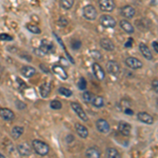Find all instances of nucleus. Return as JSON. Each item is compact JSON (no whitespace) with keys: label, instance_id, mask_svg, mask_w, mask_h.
Returning a JSON list of instances; mask_svg holds the SVG:
<instances>
[{"label":"nucleus","instance_id":"1","mask_svg":"<svg viewBox=\"0 0 158 158\" xmlns=\"http://www.w3.org/2000/svg\"><path fill=\"white\" fill-rule=\"evenodd\" d=\"M32 148L34 149L35 153H37L40 156H45V155H48L50 152V147L48 146L45 142H43L42 140H39V139L33 140Z\"/></svg>","mask_w":158,"mask_h":158},{"label":"nucleus","instance_id":"2","mask_svg":"<svg viewBox=\"0 0 158 158\" xmlns=\"http://www.w3.org/2000/svg\"><path fill=\"white\" fill-rule=\"evenodd\" d=\"M39 50L41 51V53L43 55H50L55 53V45L53 44V42L49 41V40L43 39L40 42L39 45Z\"/></svg>","mask_w":158,"mask_h":158},{"label":"nucleus","instance_id":"3","mask_svg":"<svg viewBox=\"0 0 158 158\" xmlns=\"http://www.w3.org/2000/svg\"><path fill=\"white\" fill-rule=\"evenodd\" d=\"M83 17L88 20H95L97 17V10L95 9V6H92V4H88L83 7L82 10Z\"/></svg>","mask_w":158,"mask_h":158},{"label":"nucleus","instance_id":"4","mask_svg":"<svg viewBox=\"0 0 158 158\" xmlns=\"http://www.w3.org/2000/svg\"><path fill=\"white\" fill-rule=\"evenodd\" d=\"M98 1V6L99 9L102 12H112L114 11L116 4L114 0H97Z\"/></svg>","mask_w":158,"mask_h":158},{"label":"nucleus","instance_id":"5","mask_svg":"<svg viewBox=\"0 0 158 158\" xmlns=\"http://www.w3.org/2000/svg\"><path fill=\"white\" fill-rule=\"evenodd\" d=\"M106 71L110 75L112 76H118L120 73V65L115 60H110L106 63Z\"/></svg>","mask_w":158,"mask_h":158},{"label":"nucleus","instance_id":"6","mask_svg":"<svg viewBox=\"0 0 158 158\" xmlns=\"http://www.w3.org/2000/svg\"><path fill=\"white\" fill-rule=\"evenodd\" d=\"M71 106H72L73 111L77 114V116L81 119V120H83V121H88L89 120L88 115H86L85 110L82 109V106H81L78 102H71Z\"/></svg>","mask_w":158,"mask_h":158},{"label":"nucleus","instance_id":"7","mask_svg":"<svg viewBox=\"0 0 158 158\" xmlns=\"http://www.w3.org/2000/svg\"><path fill=\"white\" fill-rule=\"evenodd\" d=\"M99 21H100V24L103 27H106V29H111V27H114L116 25V20L110 15H102Z\"/></svg>","mask_w":158,"mask_h":158},{"label":"nucleus","instance_id":"8","mask_svg":"<svg viewBox=\"0 0 158 158\" xmlns=\"http://www.w3.org/2000/svg\"><path fill=\"white\" fill-rule=\"evenodd\" d=\"M126 65L130 69H133V70H138V69L142 68L143 63H142V61L139 60L138 58L129 57L126 59Z\"/></svg>","mask_w":158,"mask_h":158},{"label":"nucleus","instance_id":"9","mask_svg":"<svg viewBox=\"0 0 158 158\" xmlns=\"http://www.w3.org/2000/svg\"><path fill=\"white\" fill-rule=\"evenodd\" d=\"M17 151H18L20 156L27 157L32 154V148H31L30 144L27 143V142H22V143H19L18 146H17Z\"/></svg>","mask_w":158,"mask_h":158},{"label":"nucleus","instance_id":"10","mask_svg":"<svg viewBox=\"0 0 158 158\" xmlns=\"http://www.w3.org/2000/svg\"><path fill=\"white\" fill-rule=\"evenodd\" d=\"M120 14L124 17V18L132 19V18H134L135 15H136V10L131 6H126L121 7Z\"/></svg>","mask_w":158,"mask_h":158},{"label":"nucleus","instance_id":"11","mask_svg":"<svg viewBox=\"0 0 158 158\" xmlns=\"http://www.w3.org/2000/svg\"><path fill=\"white\" fill-rule=\"evenodd\" d=\"M93 72L95 77L98 79L99 81H103L106 79V73H104L103 69L100 67V64H98L97 62H94L93 63Z\"/></svg>","mask_w":158,"mask_h":158},{"label":"nucleus","instance_id":"12","mask_svg":"<svg viewBox=\"0 0 158 158\" xmlns=\"http://www.w3.org/2000/svg\"><path fill=\"white\" fill-rule=\"evenodd\" d=\"M96 129L100 133L108 134L110 132V123L106 120H104V119H98L96 121Z\"/></svg>","mask_w":158,"mask_h":158},{"label":"nucleus","instance_id":"13","mask_svg":"<svg viewBox=\"0 0 158 158\" xmlns=\"http://www.w3.org/2000/svg\"><path fill=\"white\" fill-rule=\"evenodd\" d=\"M137 119H138L140 122H142V123L149 124V126L154 123V118H153L149 113H146V112H139V113L137 114Z\"/></svg>","mask_w":158,"mask_h":158},{"label":"nucleus","instance_id":"14","mask_svg":"<svg viewBox=\"0 0 158 158\" xmlns=\"http://www.w3.org/2000/svg\"><path fill=\"white\" fill-rule=\"evenodd\" d=\"M0 117L6 121H12L15 118V113L10 109L1 108L0 109Z\"/></svg>","mask_w":158,"mask_h":158},{"label":"nucleus","instance_id":"15","mask_svg":"<svg viewBox=\"0 0 158 158\" xmlns=\"http://www.w3.org/2000/svg\"><path fill=\"white\" fill-rule=\"evenodd\" d=\"M131 130H132V127L128 122L120 121L118 123V131H119V133L122 134L123 136H129V135L131 134Z\"/></svg>","mask_w":158,"mask_h":158},{"label":"nucleus","instance_id":"16","mask_svg":"<svg viewBox=\"0 0 158 158\" xmlns=\"http://www.w3.org/2000/svg\"><path fill=\"white\" fill-rule=\"evenodd\" d=\"M51 90H52V85H51V82H44L43 85H40L39 92H40L41 97L43 98L49 97V95L51 94Z\"/></svg>","mask_w":158,"mask_h":158},{"label":"nucleus","instance_id":"17","mask_svg":"<svg viewBox=\"0 0 158 158\" xmlns=\"http://www.w3.org/2000/svg\"><path fill=\"white\" fill-rule=\"evenodd\" d=\"M119 24H120L121 29L123 30L126 33H128V34H133V33L135 32L134 27L132 25L131 22H129V20L122 19V20H120V21H119Z\"/></svg>","mask_w":158,"mask_h":158},{"label":"nucleus","instance_id":"18","mask_svg":"<svg viewBox=\"0 0 158 158\" xmlns=\"http://www.w3.org/2000/svg\"><path fill=\"white\" fill-rule=\"evenodd\" d=\"M53 72H54L59 78L63 79V80L68 79V73H67V71H65L64 69L61 67V65H58V64L53 65Z\"/></svg>","mask_w":158,"mask_h":158},{"label":"nucleus","instance_id":"19","mask_svg":"<svg viewBox=\"0 0 158 158\" xmlns=\"http://www.w3.org/2000/svg\"><path fill=\"white\" fill-rule=\"evenodd\" d=\"M20 73H21L22 75L24 76V77L31 78V77H33L35 74H36V69L31 67V65H24V67L21 68V70H20Z\"/></svg>","mask_w":158,"mask_h":158},{"label":"nucleus","instance_id":"20","mask_svg":"<svg viewBox=\"0 0 158 158\" xmlns=\"http://www.w3.org/2000/svg\"><path fill=\"white\" fill-rule=\"evenodd\" d=\"M139 50H140V52H141L142 56H143L147 60H152L153 59V55H152L151 51H150L149 48L147 47L146 43H142V42L139 43Z\"/></svg>","mask_w":158,"mask_h":158},{"label":"nucleus","instance_id":"21","mask_svg":"<svg viewBox=\"0 0 158 158\" xmlns=\"http://www.w3.org/2000/svg\"><path fill=\"white\" fill-rule=\"evenodd\" d=\"M100 47L103 50L108 51V52H112V51H114V49H115L114 43L110 39H108V38H103V39L100 40Z\"/></svg>","mask_w":158,"mask_h":158},{"label":"nucleus","instance_id":"22","mask_svg":"<svg viewBox=\"0 0 158 158\" xmlns=\"http://www.w3.org/2000/svg\"><path fill=\"white\" fill-rule=\"evenodd\" d=\"M75 129H76V132H77L78 135L81 137V138H86V137L89 136L88 129H86L85 126H82L81 123H76Z\"/></svg>","mask_w":158,"mask_h":158},{"label":"nucleus","instance_id":"23","mask_svg":"<svg viewBox=\"0 0 158 158\" xmlns=\"http://www.w3.org/2000/svg\"><path fill=\"white\" fill-rule=\"evenodd\" d=\"M92 104H93L95 108L100 109L104 106V98L102 96H94L93 100H92Z\"/></svg>","mask_w":158,"mask_h":158},{"label":"nucleus","instance_id":"24","mask_svg":"<svg viewBox=\"0 0 158 158\" xmlns=\"http://www.w3.org/2000/svg\"><path fill=\"white\" fill-rule=\"evenodd\" d=\"M100 152H99L98 149L96 148H90V149L86 150L85 152V156L89 158H99L100 157Z\"/></svg>","mask_w":158,"mask_h":158},{"label":"nucleus","instance_id":"25","mask_svg":"<svg viewBox=\"0 0 158 158\" xmlns=\"http://www.w3.org/2000/svg\"><path fill=\"white\" fill-rule=\"evenodd\" d=\"M23 132H24V129L22 128V127L17 126V127H14V128L12 129L11 135H12V137L14 139H18L19 137L21 136L22 134H23Z\"/></svg>","mask_w":158,"mask_h":158},{"label":"nucleus","instance_id":"26","mask_svg":"<svg viewBox=\"0 0 158 158\" xmlns=\"http://www.w3.org/2000/svg\"><path fill=\"white\" fill-rule=\"evenodd\" d=\"M106 157L109 158H120V153L114 148H109L106 149Z\"/></svg>","mask_w":158,"mask_h":158},{"label":"nucleus","instance_id":"27","mask_svg":"<svg viewBox=\"0 0 158 158\" xmlns=\"http://www.w3.org/2000/svg\"><path fill=\"white\" fill-rule=\"evenodd\" d=\"M74 2L75 0H60V6L62 7L63 10H71L74 6Z\"/></svg>","mask_w":158,"mask_h":158},{"label":"nucleus","instance_id":"28","mask_svg":"<svg viewBox=\"0 0 158 158\" xmlns=\"http://www.w3.org/2000/svg\"><path fill=\"white\" fill-rule=\"evenodd\" d=\"M93 98H94V95L91 93V92L85 91L82 93V99H83V101H85V103H91L92 100H93Z\"/></svg>","mask_w":158,"mask_h":158},{"label":"nucleus","instance_id":"29","mask_svg":"<svg viewBox=\"0 0 158 158\" xmlns=\"http://www.w3.org/2000/svg\"><path fill=\"white\" fill-rule=\"evenodd\" d=\"M58 93L62 96H65V97H71L73 94V92L68 88H64V86H61V88L58 89Z\"/></svg>","mask_w":158,"mask_h":158},{"label":"nucleus","instance_id":"30","mask_svg":"<svg viewBox=\"0 0 158 158\" xmlns=\"http://www.w3.org/2000/svg\"><path fill=\"white\" fill-rule=\"evenodd\" d=\"M27 29L29 30L31 33H33V34H37V35H39L40 33H41V30H40L39 27H37V25L32 24V23L27 24Z\"/></svg>","mask_w":158,"mask_h":158},{"label":"nucleus","instance_id":"31","mask_svg":"<svg viewBox=\"0 0 158 158\" xmlns=\"http://www.w3.org/2000/svg\"><path fill=\"white\" fill-rule=\"evenodd\" d=\"M50 106L53 110H60L62 108V103H61V101L59 100H53V101H51Z\"/></svg>","mask_w":158,"mask_h":158},{"label":"nucleus","instance_id":"32","mask_svg":"<svg viewBox=\"0 0 158 158\" xmlns=\"http://www.w3.org/2000/svg\"><path fill=\"white\" fill-rule=\"evenodd\" d=\"M91 56L95 60H101V59H102V55H101V53L99 52V51H97V50L91 51Z\"/></svg>","mask_w":158,"mask_h":158},{"label":"nucleus","instance_id":"33","mask_svg":"<svg viewBox=\"0 0 158 158\" xmlns=\"http://www.w3.org/2000/svg\"><path fill=\"white\" fill-rule=\"evenodd\" d=\"M81 47V41L78 39H73L72 41H71V48H72L73 50H79Z\"/></svg>","mask_w":158,"mask_h":158},{"label":"nucleus","instance_id":"34","mask_svg":"<svg viewBox=\"0 0 158 158\" xmlns=\"http://www.w3.org/2000/svg\"><path fill=\"white\" fill-rule=\"evenodd\" d=\"M78 89L81 91H85L86 89V80L83 77H81L78 81Z\"/></svg>","mask_w":158,"mask_h":158},{"label":"nucleus","instance_id":"35","mask_svg":"<svg viewBox=\"0 0 158 158\" xmlns=\"http://www.w3.org/2000/svg\"><path fill=\"white\" fill-rule=\"evenodd\" d=\"M68 24H69V20L67 18H64V17H61V18L58 20V25H60L61 27H67Z\"/></svg>","mask_w":158,"mask_h":158},{"label":"nucleus","instance_id":"36","mask_svg":"<svg viewBox=\"0 0 158 158\" xmlns=\"http://www.w3.org/2000/svg\"><path fill=\"white\" fill-rule=\"evenodd\" d=\"M0 40H3V41H11L13 40L12 36H10V35L7 34H1L0 35Z\"/></svg>","mask_w":158,"mask_h":158},{"label":"nucleus","instance_id":"37","mask_svg":"<svg viewBox=\"0 0 158 158\" xmlns=\"http://www.w3.org/2000/svg\"><path fill=\"white\" fill-rule=\"evenodd\" d=\"M16 106H17V108L18 109H20V110H23V109H25V103H23V102H21V101H18L17 100L16 101Z\"/></svg>","mask_w":158,"mask_h":158},{"label":"nucleus","instance_id":"38","mask_svg":"<svg viewBox=\"0 0 158 158\" xmlns=\"http://www.w3.org/2000/svg\"><path fill=\"white\" fill-rule=\"evenodd\" d=\"M21 57L23 58V59H25V60H27V61H32V57L29 55V54H27V53H21Z\"/></svg>","mask_w":158,"mask_h":158},{"label":"nucleus","instance_id":"39","mask_svg":"<svg viewBox=\"0 0 158 158\" xmlns=\"http://www.w3.org/2000/svg\"><path fill=\"white\" fill-rule=\"evenodd\" d=\"M40 69H41V70L43 71V72H45L47 74H50V70L47 68V65H44V64H43V63H41V64H40Z\"/></svg>","mask_w":158,"mask_h":158},{"label":"nucleus","instance_id":"40","mask_svg":"<svg viewBox=\"0 0 158 158\" xmlns=\"http://www.w3.org/2000/svg\"><path fill=\"white\" fill-rule=\"evenodd\" d=\"M152 85H153V89H154V91L157 93V92H158V86H157L158 85V82H157V79H155V80L153 81Z\"/></svg>","mask_w":158,"mask_h":158},{"label":"nucleus","instance_id":"41","mask_svg":"<svg viewBox=\"0 0 158 158\" xmlns=\"http://www.w3.org/2000/svg\"><path fill=\"white\" fill-rule=\"evenodd\" d=\"M152 47L154 48V51H155V52L158 53V42L156 41V40L152 42Z\"/></svg>","mask_w":158,"mask_h":158},{"label":"nucleus","instance_id":"42","mask_svg":"<svg viewBox=\"0 0 158 158\" xmlns=\"http://www.w3.org/2000/svg\"><path fill=\"white\" fill-rule=\"evenodd\" d=\"M17 81H18V85L21 86V88H25V83L23 82V80H22V79H20V78H17Z\"/></svg>","mask_w":158,"mask_h":158},{"label":"nucleus","instance_id":"43","mask_svg":"<svg viewBox=\"0 0 158 158\" xmlns=\"http://www.w3.org/2000/svg\"><path fill=\"white\" fill-rule=\"evenodd\" d=\"M74 141V136L73 135H68L67 136V142L70 143V142H73Z\"/></svg>","mask_w":158,"mask_h":158},{"label":"nucleus","instance_id":"44","mask_svg":"<svg viewBox=\"0 0 158 158\" xmlns=\"http://www.w3.org/2000/svg\"><path fill=\"white\" fill-rule=\"evenodd\" d=\"M124 113L126 114H128V115H133L134 114V112H133V110H131V109H126L124 110Z\"/></svg>","mask_w":158,"mask_h":158},{"label":"nucleus","instance_id":"45","mask_svg":"<svg viewBox=\"0 0 158 158\" xmlns=\"http://www.w3.org/2000/svg\"><path fill=\"white\" fill-rule=\"evenodd\" d=\"M132 42H133V40H132V38H130V39H129V41L127 42L126 44H124V47H126V48H128V49H129V48H131V47H132Z\"/></svg>","mask_w":158,"mask_h":158},{"label":"nucleus","instance_id":"46","mask_svg":"<svg viewBox=\"0 0 158 158\" xmlns=\"http://www.w3.org/2000/svg\"><path fill=\"white\" fill-rule=\"evenodd\" d=\"M0 157H4V156H3V155H2V154H1V153H0Z\"/></svg>","mask_w":158,"mask_h":158},{"label":"nucleus","instance_id":"47","mask_svg":"<svg viewBox=\"0 0 158 158\" xmlns=\"http://www.w3.org/2000/svg\"><path fill=\"white\" fill-rule=\"evenodd\" d=\"M0 80H1V76H0Z\"/></svg>","mask_w":158,"mask_h":158}]
</instances>
